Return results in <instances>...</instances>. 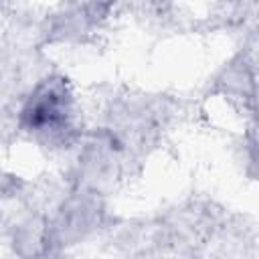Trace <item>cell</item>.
Here are the masks:
<instances>
[{
	"label": "cell",
	"instance_id": "3",
	"mask_svg": "<svg viewBox=\"0 0 259 259\" xmlns=\"http://www.w3.org/2000/svg\"><path fill=\"white\" fill-rule=\"evenodd\" d=\"M221 83L227 87V91L245 95V91H253V73L247 69V63L243 59H237L225 69V77Z\"/></svg>",
	"mask_w": 259,
	"mask_h": 259
},
{
	"label": "cell",
	"instance_id": "2",
	"mask_svg": "<svg viewBox=\"0 0 259 259\" xmlns=\"http://www.w3.org/2000/svg\"><path fill=\"white\" fill-rule=\"evenodd\" d=\"M14 249L20 255H40L49 251L47 243V219L28 217L18 223L14 231Z\"/></svg>",
	"mask_w": 259,
	"mask_h": 259
},
{
	"label": "cell",
	"instance_id": "1",
	"mask_svg": "<svg viewBox=\"0 0 259 259\" xmlns=\"http://www.w3.org/2000/svg\"><path fill=\"white\" fill-rule=\"evenodd\" d=\"M18 127L45 144L73 140V93L63 77L49 75L34 85L18 111Z\"/></svg>",
	"mask_w": 259,
	"mask_h": 259
},
{
	"label": "cell",
	"instance_id": "4",
	"mask_svg": "<svg viewBox=\"0 0 259 259\" xmlns=\"http://www.w3.org/2000/svg\"><path fill=\"white\" fill-rule=\"evenodd\" d=\"M16 190H18V178L12 176V174H8V172H2V170H0V204H2L6 198L14 196Z\"/></svg>",
	"mask_w": 259,
	"mask_h": 259
}]
</instances>
